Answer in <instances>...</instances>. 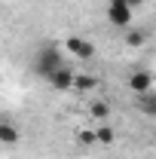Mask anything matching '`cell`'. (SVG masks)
Wrapping results in <instances>:
<instances>
[{
  "label": "cell",
  "instance_id": "30bf717a",
  "mask_svg": "<svg viewBox=\"0 0 156 159\" xmlns=\"http://www.w3.org/2000/svg\"><path fill=\"white\" fill-rule=\"evenodd\" d=\"M92 89H98V77H92V74H77V89L74 92H92Z\"/></svg>",
  "mask_w": 156,
  "mask_h": 159
},
{
  "label": "cell",
  "instance_id": "6da1fadb",
  "mask_svg": "<svg viewBox=\"0 0 156 159\" xmlns=\"http://www.w3.org/2000/svg\"><path fill=\"white\" fill-rule=\"evenodd\" d=\"M61 67H64V55H61V49H55V46H46V49H40L37 55H34V70L43 80H49Z\"/></svg>",
  "mask_w": 156,
  "mask_h": 159
},
{
  "label": "cell",
  "instance_id": "7a4b0ae2",
  "mask_svg": "<svg viewBox=\"0 0 156 159\" xmlns=\"http://www.w3.org/2000/svg\"><path fill=\"white\" fill-rule=\"evenodd\" d=\"M132 6L126 3V0H107V21L119 28V31H129V25H132Z\"/></svg>",
  "mask_w": 156,
  "mask_h": 159
},
{
  "label": "cell",
  "instance_id": "ba28073f",
  "mask_svg": "<svg viewBox=\"0 0 156 159\" xmlns=\"http://www.w3.org/2000/svg\"><path fill=\"white\" fill-rule=\"evenodd\" d=\"M16 141H19V129H16V125H12L9 119H3V122H0V144L12 147Z\"/></svg>",
  "mask_w": 156,
  "mask_h": 159
},
{
  "label": "cell",
  "instance_id": "5b68a950",
  "mask_svg": "<svg viewBox=\"0 0 156 159\" xmlns=\"http://www.w3.org/2000/svg\"><path fill=\"white\" fill-rule=\"evenodd\" d=\"M129 89L135 95H144V92H153V74L150 70H135L129 77Z\"/></svg>",
  "mask_w": 156,
  "mask_h": 159
},
{
  "label": "cell",
  "instance_id": "8992f818",
  "mask_svg": "<svg viewBox=\"0 0 156 159\" xmlns=\"http://www.w3.org/2000/svg\"><path fill=\"white\" fill-rule=\"evenodd\" d=\"M135 107H138V113H144V116H156V92H144V95H138Z\"/></svg>",
  "mask_w": 156,
  "mask_h": 159
},
{
  "label": "cell",
  "instance_id": "4fadbf2b",
  "mask_svg": "<svg viewBox=\"0 0 156 159\" xmlns=\"http://www.w3.org/2000/svg\"><path fill=\"white\" fill-rule=\"evenodd\" d=\"M126 3H129V6H132V9H138V6H144V3H147V0H126Z\"/></svg>",
  "mask_w": 156,
  "mask_h": 159
},
{
  "label": "cell",
  "instance_id": "3957f363",
  "mask_svg": "<svg viewBox=\"0 0 156 159\" xmlns=\"http://www.w3.org/2000/svg\"><path fill=\"white\" fill-rule=\"evenodd\" d=\"M64 52L74 55V58H80V61H92L95 58V46H92L89 40H83V37H67L64 40Z\"/></svg>",
  "mask_w": 156,
  "mask_h": 159
},
{
  "label": "cell",
  "instance_id": "7c38bea8",
  "mask_svg": "<svg viewBox=\"0 0 156 159\" xmlns=\"http://www.w3.org/2000/svg\"><path fill=\"white\" fill-rule=\"evenodd\" d=\"M80 144H98L95 129H92V132H80Z\"/></svg>",
  "mask_w": 156,
  "mask_h": 159
},
{
  "label": "cell",
  "instance_id": "52a82bcc",
  "mask_svg": "<svg viewBox=\"0 0 156 159\" xmlns=\"http://www.w3.org/2000/svg\"><path fill=\"white\" fill-rule=\"evenodd\" d=\"M147 40H150V31H147V28H135V31H126V46H132V49L144 46Z\"/></svg>",
  "mask_w": 156,
  "mask_h": 159
},
{
  "label": "cell",
  "instance_id": "9c48e42d",
  "mask_svg": "<svg viewBox=\"0 0 156 159\" xmlns=\"http://www.w3.org/2000/svg\"><path fill=\"white\" fill-rule=\"evenodd\" d=\"M89 116L98 119V122H104V119L110 116V104H107V101H92V104H89Z\"/></svg>",
  "mask_w": 156,
  "mask_h": 159
},
{
  "label": "cell",
  "instance_id": "8fae6325",
  "mask_svg": "<svg viewBox=\"0 0 156 159\" xmlns=\"http://www.w3.org/2000/svg\"><path fill=\"white\" fill-rule=\"evenodd\" d=\"M95 135H98V144H113V141H117V132H113L107 122H101V125H98Z\"/></svg>",
  "mask_w": 156,
  "mask_h": 159
},
{
  "label": "cell",
  "instance_id": "277c9868",
  "mask_svg": "<svg viewBox=\"0 0 156 159\" xmlns=\"http://www.w3.org/2000/svg\"><path fill=\"white\" fill-rule=\"evenodd\" d=\"M46 83H49L55 92H74V89H77V74H74L71 67H61V70H55Z\"/></svg>",
  "mask_w": 156,
  "mask_h": 159
}]
</instances>
